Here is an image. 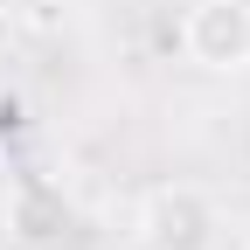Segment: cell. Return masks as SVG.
Returning a JSON list of instances; mask_svg holds the SVG:
<instances>
[{
    "label": "cell",
    "instance_id": "obj_3",
    "mask_svg": "<svg viewBox=\"0 0 250 250\" xmlns=\"http://www.w3.org/2000/svg\"><path fill=\"white\" fill-rule=\"evenodd\" d=\"M243 250H250V243H243Z\"/></svg>",
    "mask_w": 250,
    "mask_h": 250
},
{
    "label": "cell",
    "instance_id": "obj_2",
    "mask_svg": "<svg viewBox=\"0 0 250 250\" xmlns=\"http://www.w3.org/2000/svg\"><path fill=\"white\" fill-rule=\"evenodd\" d=\"M181 56L208 77L250 70V0H195L181 14Z\"/></svg>",
    "mask_w": 250,
    "mask_h": 250
},
{
    "label": "cell",
    "instance_id": "obj_1",
    "mask_svg": "<svg viewBox=\"0 0 250 250\" xmlns=\"http://www.w3.org/2000/svg\"><path fill=\"white\" fill-rule=\"evenodd\" d=\"M223 202L195 181H160L132 208V243L139 250H223Z\"/></svg>",
    "mask_w": 250,
    "mask_h": 250
}]
</instances>
